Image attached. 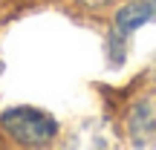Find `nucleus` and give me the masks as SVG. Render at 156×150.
<instances>
[{"label": "nucleus", "instance_id": "obj_1", "mask_svg": "<svg viewBox=\"0 0 156 150\" xmlns=\"http://www.w3.org/2000/svg\"><path fill=\"white\" fill-rule=\"evenodd\" d=\"M0 130L20 147H46L58 139L61 127L46 110L38 107H9L0 113Z\"/></svg>", "mask_w": 156, "mask_h": 150}, {"label": "nucleus", "instance_id": "obj_2", "mask_svg": "<svg viewBox=\"0 0 156 150\" xmlns=\"http://www.w3.org/2000/svg\"><path fill=\"white\" fill-rule=\"evenodd\" d=\"M145 23H156V0H127L113 15V26L107 35V58L113 67L127 58V44Z\"/></svg>", "mask_w": 156, "mask_h": 150}, {"label": "nucleus", "instance_id": "obj_3", "mask_svg": "<svg viewBox=\"0 0 156 150\" xmlns=\"http://www.w3.org/2000/svg\"><path fill=\"white\" fill-rule=\"evenodd\" d=\"M127 136L133 145H153L156 141V92H147L130 104Z\"/></svg>", "mask_w": 156, "mask_h": 150}]
</instances>
